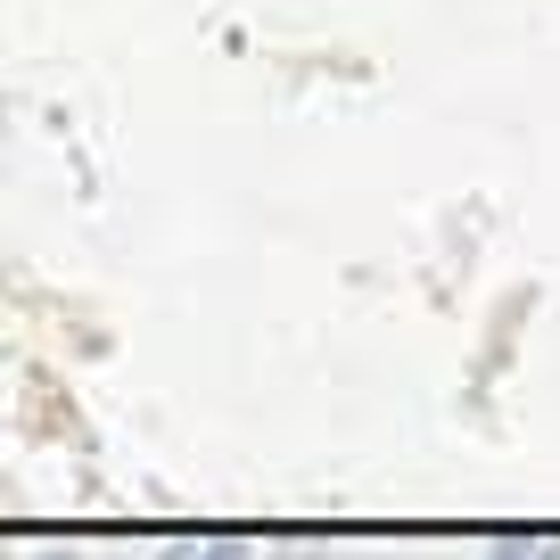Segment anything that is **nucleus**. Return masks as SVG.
<instances>
[]
</instances>
